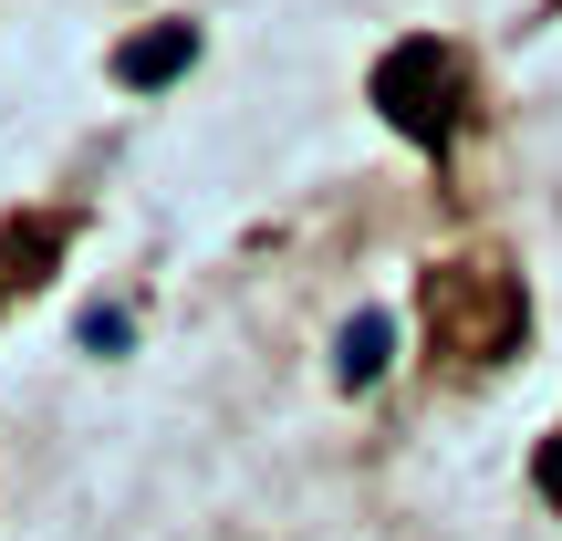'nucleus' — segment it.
<instances>
[{"mask_svg": "<svg viewBox=\"0 0 562 541\" xmlns=\"http://www.w3.org/2000/svg\"><path fill=\"white\" fill-rule=\"evenodd\" d=\"M542 500H552V510H562V438H552V448H542Z\"/></svg>", "mask_w": 562, "mask_h": 541, "instance_id": "obj_6", "label": "nucleus"}, {"mask_svg": "<svg viewBox=\"0 0 562 541\" xmlns=\"http://www.w3.org/2000/svg\"><path fill=\"white\" fill-rule=\"evenodd\" d=\"M427 323H448V334L469 343V354H501L510 334H521V292H510L490 261H459V271H427Z\"/></svg>", "mask_w": 562, "mask_h": 541, "instance_id": "obj_2", "label": "nucleus"}, {"mask_svg": "<svg viewBox=\"0 0 562 541\" xmlns=\"http://www.w3.org/2000/svg\"><path fill=\"white\" fill-rule=\"evenodd\" d=\"M385 354H396V323H385V313H355V323H344V343H334V375L344 385H375Z\"/></svg>", "mask_w": 562, "mask_h": 541, "instance_id": "obj_4", "label": "nucleus"}, {"mask_svg": "<svg viewBox=\"0 0 562 541\" xmlns=\"http://www.w3.org/2000/svg\"><path fill=\"white\" fill-rule=\"evenodd\" d=\"M188 63H199V32H188V21H157V32H136L115 53V74L125 83H167V74H188Z\"/></svg>", "mask_w": 562, "mask_h": 541, "instance_id": "obj_3", "label": "nucleus"}, {"mask_svg": "<svg viewBox=\"0 0 562 541\" xmlns=\"http://www.w3.org/2000/svg\"><path fill=\"white\" fill-rule=\"evenodd\" d=\"M459 94H469V74H459V53H438V42H396V53L375 63L385 125L417 136V146H448V136H459Z\"/></svg>", "mask_w": 562, "mask_h": 541, "instance_id": "obj_1", "label": "nucleus"}, {"mask_svg": "<svg viewBox=\"0 0 562 541\" xmlns=\"http://www.w3.org/2000/svg\"><path fill=\"white\" fill-rule=\"evenodd\" d=\"M136 343V313H83V354H125Z\"/></svg>", "mask_w": 562, "mask_h": 541, "instance_id": "obj_5", "label": "nucleus"}]
</instances>
